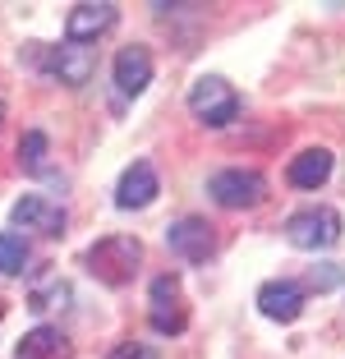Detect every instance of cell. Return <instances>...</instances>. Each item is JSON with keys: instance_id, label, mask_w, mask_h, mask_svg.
<instances>
[{"instance_id": "cell-1", "label": "cell", "mask_w": 345, "mask_h": 359, "mask_svg": "<svg viewBox=\"0 0 345 359\" xmlns=\"http://www.w3.org/2000/svg\"><path fill=\"white\" fill-rule=\"evenodd\" d=\"M83 263L102 285H129L143 263V240L138 235H102L83 254Z\"/></svg>"}, {"instance_id": "cell-2", "label": "cell", "mask_w": 345, "mask_h": 359, "mask_svg": "<svg viewBox=\"0 0 345 359\" xmlns=\"http://www.w3.org/2000/svg\"><path fill=\"white\" fill-rule=\"evenodd\" d=\"M341 212L336 208H299L285 217V240L295 244V249H304V254H318V249H332V244H341Z\"/></svg>"}, {"instance_id": "cell-3", "label": "cell", "mask_w": 345, "mask_h": 359, "mask_svg": "<svg viewBox=\"0 0 345 359\" xmlns=\"http://www.w3.org/2000/svg\"><path fill=\"white\" fill-rule=\"evenodd\" d=\"M189 111H194L208 129H226L230 120L240 116V93H235L221 74H203V79H194V88H189Z\"/></svg>"}, {"instance_id": "cell-4", "label": "cell", "mask_w": 345, "mask_h": 359, "mask_svg": "<svg viewBox=\"0 0 345 359\" xmlns=\"http://www.w3.org/2000/svg\"><path fill=\"white\" fill-rule=\"evenodd\" d=\"M147 323L157 337H180L189 327V309H184V285L180 276H157L147 285Z\"/></svg>"}, {"instance_id": "cell-5", "label": "cell", "mask_w": 345, "mask_h": 359, "mask_svg": "<svg viewBox=\"0 0 345 359\" xmlns=\"http://www.w3.org/2000/svg\"><path fill=\"white\" fill-rule=\"evenodd\" d=\"M208 194L217 208L226 212H244V208H258L267 198V180L258 170H244V166H230V170H217L208 180Z\"/></svg>"}, {"instance_id": "cell-6", "label": "cell", "mask_w": 345, "mask_h": 359, "mask_svg": "<svg viewBox=\"0 0 345 359\" xmlns=\"http://www.w3.org/2000/svg\"><path fill=\"white\" fill-rule=\"evenodd\" d=\"M166 244H170V254L184 258V263H208V258L217 254V235H212V226L203 222V217H180V222H170Z\"/></svg>"}, {"instance_id": "cell-7", "label": "cell", "mask_w": 345, "mask_h": 359, "mask_svg": "<svg viewBox=\"0 0 345 359\" xmlns=\"http://www.w3.org/2000/svg\"><path fill=\"white\" fill-rule=\"evenodd\" d=\"M115 19H120V10H115L111 0H97V5L83 0V5H74L69 19H65V37L88 46V42H97V37H106V32L115 28Z\"/></svg>"}, {"instance_id": "cell-8", "label": "cell", "mask_w": 345, "mask_h": 359, "mask_svg": "<svg viewBox=\"0 0 345 359\" xmlns=\"http://www.w3.org/2000/svg\"><path fill=\"white\" fill-rule=\"evenodd\" d=\"M14 226H23V231H42V235H65V226H69V217H65L60 203L42 198V194H23L19 203H14Z\"/></svg>"}, {"instance_id": "cell-9", "label": "cell", "mask_w": 345, "mask_h": 359, "mask_svg": "<svg viewBox=\"0 0 345 359\" xmlns=\"http://www.w3.org/2000/svg\"><path fill=\"white\" fill-rule=\"evenodd\" d=\"M161 194V180L157 170H152V161H134V166H125V175H120V184H115V208L125 212H138L147 208V203Z\"/></svg>"}, {"instance_id": "cell-10", "label": "cell", "mask_w": 345, "mask_h": 359, "mask_svg": "<svg viewBox=\"0 0 345 359\" xmlns=\"http://www.w3.org/2000/svg\"><path fill=\"white\" fill-rule=\"evenodd\" d=\"M304 304H309V295H304L299 281H267L258 290V309H262V318H272V323H299Z\"/></svg>"}, {"instance_id": "cell-11", "label": "cell", "mask_w": 345, "mask_h": 359, "mask_svg": "<svg viewBox=\"0 0 345 359\" xmlns=\"http://www.w3.org/2000/svg\"><path fill=\"white\" fill-rule=\"evenodd\" d=\"M111 74H115V88L125 97H138L147 93V83H152V51L147 46H120V55H115L111 65Z\"/></svg>"}, {"instance_id": "cell-12", "label": "cell", "mask_w": 345, "mask_h": 359, "mask_svg": "<svg viewBox=\"0 0 345 359\" xmlns=\"http://www.w3.org/2000/svg\"><path fill=\"white\" fill-rule=\"evenodd\" d=\"M46 69H51L65 88H83L88 79H93V69H97V55H93V46L65 42V46H55V51L46 55Z\"/></svg>"}, {"instance_id": "cell-13", "label": "cell", "mask_w": 345, "mask_h": 359, "mask_svg": "<svg viewBox=\"0 0 345 359\" xmlns=\"http://www.w3.org/2000/svg\"><path fill=\"white\" fill-rule=\"evenodd\" d=\"M14 359H74V346L60 327H32L23 332V341L14 346Z\"/></svg>"}, {"instance_id": "cell-14", "label": "cell", "mask_w": 345, "mask_h": 359, "mask_svg": "<svg viewBox=\"0 0 345 359\" xmlns=\"http://www.w3.org/2000/svg\"><path fill=\"white\" fill-rule=\"evenodd\" d=\"M332 166H336V157L327 148H304L299 157H290V184L295 189H323L327 180H332Z\"/></svg>"}, {"instance_id": "cell-15", "label": "cell", "mask_w": 345, "mask_h": 359, "mask_svg": "<svg viewBox=\"0 0 345 359\" xmlns=\"http://www.w3.org/2000/svg\"><path fill=\"white\" fill-rule=\"evenodd\" d=\"M28 258H32V249L19 231H0V276H23Z\"/></svg>"}, {"instance_id": "cell-16", "label": "cell", "mask_w": 345, "mask_h": 359, "mask_svg": "<svg viewBox=\"0 0 345 359\" xmlns=\"http://www.w3.org/2000/svg\"><path fill=\"white\" fill-rule=\"evenodd\" d=\"M46 148H51V143H46L42 129H28V134L19 138V166L28 170V175H42L46 170Z\"/></svg>"}, {"instance_id": "cell-17", "label": "cell", "mask_w": 345, "mask_h": 359, "mask_svg": "<svg viewBox=\"0 0 345 359\" xmlns=\"http://www.w3.org/2000/svg\"><path fill=\"white\" fill-rule=\"evenodd\" d=\"M65 299H69V285L60 281V285H51V290H37L28 309H37V313H46V309H65Z\"/></svg>"}, {"instance_id": "cell-18", "label": "cell", "mask_w": 345, "mask_h": 359, "mask_svg": "<svg viewBox=\"0 0 345 359\" xmlns=\"http://www.w3.org/2000/svg\"><path fill=\"white\" fill-rule=\"evenodd\" d=\"M111 359H161L152 346H143V341H125V346H115Z\"/></svg>"}]
</instances>
